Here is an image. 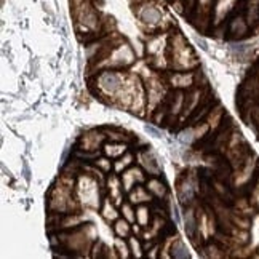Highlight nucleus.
<instances>
[{
  "mask_svg": "<svg viewBox=\"0 0 259 259\" xmlns=\"http://www.w3.org/2000/svg\"><path fill=\"white\" fill-rule=\"evenodd\" d=\"M117 231H118V234H120V235L126 234V232H128V226H126V223H125V221H118V223H117Z\"/></svg>",
  "mask_w": 259,
  "mask_h": 259,
  "instance_id": "nucleus-5",
  "label": "nucleus"
},
{
  "mask_svg": "<svg viewBox=\"0 0 259 259\" xmlns=\"http://www.w3.org/2000/svg\"><path fill=\"white\" fill-rule=\"evenodd\" d=\"M160 18H162V15L155 7H146L141 12V19L147 24H157L160 21Z\"/></svg>",
  "mask_w": 259,
  "mask_h": 259,
  "instance_id": "nucleus-1",
  "label": "nucleus"
},
{
  "mask_svg": "<svg viewBox=\"0 0 259 259\" xmlns=\"http://www.w3.org/2000/svg\"><path fill=\"white\" fill-rule=\"evenodd\" d=\"M186 232L189 237L195 238L197 234V223H195V218L192 214V211H187L186 213Z\"/></svg>",
  "mask_w": 259,
  "mask_h": 259,
  "instance_id": "nucleus-3",
  "label": "nucleus"
},
{
  "mask_svg": "<svg viewBox=\"0 0 259 259\" xmlns=\"http://www.w3.org/2000/svg\"><path fill=\"white\" fill-rule=\"evenodd\" d=\"M173 256L175 257H189V253L186 250V246L181 242H176L173 245Z\"/></svg>",
  "mask_w": 259,
  "mask_h": 259,
  "instance_id": "nucleus-4",
  "label": "nucleus"
},
{
  "mask_svg": "<svg viewBox=\"0 0 259 259\" xmlns=\"http://www.w3.org/2000/svg\"><path fill=\"white\" fill-rule=\"evenodd\" d=\"M101 85L107 90V92H115L120 85V78L112 72H106L101 75Z\"/></svg>",
  "mask_w": 259,
  "mask_h": 259,
  "instance_id": "nucleus-2",
  "label": "nucleus"
}]
</instances>
